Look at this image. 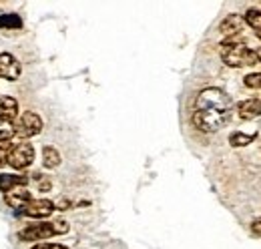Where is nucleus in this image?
Segmentation results:
<instances>
[{"label": "nucleus", "instance_id": "nucleus-8", "mask_svg": "<svg viewBox=\"0 0 261 249\" xmlns=\"http://www.w3.org/2000/svg\"><path fill=\"white\" fill-rule=\"evenodd\" d=\"M0 77L8 79V81H16L20 77V62L16 61V57H12L10 53L0 55Z\"/></svg>", "mask_w": 261, "mask_h": 249}, {"label": "nucleus", "instance_id": "nucleus-7", "mask_svg": "<svg viewBox=\"0 0 261 249\" xmlns=\"http://www.w3.org/2000/svg\"><path fill=\"white\" fill-rule=\"evenodd\" d=\"M24 215L29 217H36V219H42V217H48L53 215L55 211V203L48 201V199H31L24 207H22Z\"/></svg>", "mask_w": 261, "mask_h": 249}, {"label": "nucleus", "instance_id": "nucleus-15", "mask_svg": "<svg viewBox=\"0 0 261 249\" xmlns=\"http://www.w3.org/2000/svg\"><path fill=\"white\" fill-rule=\"evenodd\" d=\"M14 135H16V129H14L12 119H8V117L0 115V143H2V141L12 139Z\"/></svg>", "mask_w": 261, "mask_h": 249}, {"label": "nucleus", "instance_id": "nucleus-25", "mask_svg": "<svg viewBox=\"0 0 261 249\" xmlns=\"http://www.w3.org/2000/svg\"><path fill=\"white\" fill-rule=\"evenodd\" d=\"M255 34H257V38H259V40H261V31H257V32H255Z\"/></svg>", "mask_w": 261, "mask_h": 249}, {"label": "nucleus", "instance_id": "nucleus-21", "mask_svg": "<svg viewBox=\"0 0 261 249\" xmlns=\"http://www.w3.org/2000/svg\"><path fill=\"white\" fill-rule=\"evenodd\" d=\"M33 249H68V247L59 245V243H40V245H34Z\"/></svg>", "mask_w": 261, "mask_h": 249}, {"label": "nucleus", "instance_id": "nucleus-23", "mask_svg": "<svg viewBox=\"0 0 261 249\" xmlns=\"http://www.w3.org/2000/svg\"><path fill=\"white\" fill-rule=\"evenodd\" d=\"M68 205H70V201H68V199H61V201L57 203V207H55V209H68Z\"/></svg>", "mask_w": 261, "mask_h": 249}, {"label": "nucleus", "instance_id": "nucleus-19", "mask_svg": "<svg viewBox=\"0 0 261 249\" xmlns=\"http://www.w3.org/2000/svg\"><path fill=\"white\" fill-rule=\"evenodd\" d=\"M243 83H245V87H249V89H261V72L247 74Z\"/></svg>", "mask_w": 261, "mask_h": 249}, {"label": "nucleus", "instance_id": "nucleus-12", "mask_svg": "<svg viewBox=\"0 0 261 249\" xmlns=\"http://www.w3.org/2000/svg\"><path fill=\"white\" fill-rule=\"evenodd\" d=\"M29 183L27 175H0V191L8 193L16 187H24Z\"/></svg>", "mask_w": 261, "mask_h": 249}, {"label": "nucleus", "instance_id": "nucleus-6", "mask_svg": "<svg viewBox=\"0 0 261 249\" xmlns=\"http://www.w3.org/2000/svg\"><path fill=\"white\" fill-rule=\"evenodd\" d=\"M14 129H16V135L20 139H29V137H34V135H38L42 131V119L36 113L29 111V113H24L18 119V123L14 124Z\"/></svg>", "mask_w": 261, "mask_h": 249}, {"label": "nucleus", "instance_id": "nucleus-3", "mask_svg": "<svg viewBox=\"0 0 261 249\" xmlns=\"http://www.w3.org/2000/svg\"><path fill=\"white\" fill-rule=\"evenodd\" d=\"M68 231L66 221H53V223H34L31 227L20 231L22 241H38V239H48L53 235H61Z\"/></svg>", "mask_w": 261, "mask_h": 249}, {"label": "nucleus", "instance_id": "nucleus-16", "mask_svg": "<svg viewBox=\"0 0 261 249\" xmlns=\"http://www.w3.org/2000/svg\"><path fill=\"white\" fill-rule=\"evenodd\" d=\"M22 27V18L18 14H0V29H20Z\"/></svg>", "mask_w": 261, "mask_h": 249}, {"label": "nucleus", "instance_id": "nucleus-5", "mask_svg": "<svg viewBox=\"0 0 261 249\" xmlns=\"http://www.w3.org/2000/svg\"><path fill=\"white\" fill-rule=\"evenodd\" d=\"M33 161H34V149L31 143H18L8 153V163L14 169H27V167L33 165Z\"/></svg>", "mask_w": 261, "mask_h": 249}, {"label": "nucleus", "instance_id": "nucleus-14", "mask_svg": "<svg viewBox=\"0 0 261 249\" xmlns=\"http://www.w3.org/2000/svg\"><path fill=\"white\" fill-rule=\"evenodd\" d=\"M0 111H2L4 117L14 119L16 117V111H18L16 98H12V96H0Z\"/></svg>", "mask_w": 261, "mask_h": 249}, {"label": "nucleus", "instance_id": "nucleus-4", "mask_svg": "<svg viewBox=\"0 0 261 249\" xmlns=\"http://www.w3.org/2000/svg\"><path fill=\"white\" fill-rule=\"evenodd\" d=\"M195 109H223V111H231V101L229 96L221 89H205L201 91L195 101Z\"/></svg>", "mask_w": 261, "mask_h": 249}, {"label": "nucleus", "instance_id": "nucleus-20", "mask_svg": "<svg viewBox=\"0 0 261 249\" xmlns=\"http://www.w3.org/2000/svg\"><path fill=\"white\" fill-rule=\"evenodd\" d=\"M10 149H12V145H10L8 141H2V143H0V167H4V165L8 163V153H10Z\"/></svg>", "mask_w": 261, "mask_h": 249}, {"label": "nucleus", "instance_id": "nucleus-22", "mask_svg": "<svg viewBox=\"0 0 261 249\" xmlns=\"http://www.w3.org/2000/svg\"><path fill=\"white\" fill-rule=\"evenodd\" d=\"M251 231H253L255 235H259V237H261V217L253 219V223H251Z\"/></svg>", "mask_w": 261, "mask_h": 249}, {"label": "nucleus", "instance_id": "nucleus-9", "mask_svg": "<svg viewBox=\"0 0 261 249\" xmlns=\"http://www.w3.org/2000/svg\"><path fill=\"white\" fill-rule=\"evenodd\" d=\"M237 115H239L243 121H251V119L259 117L261 101L259 98H247V101H241L239 107H237Z\"/></svg>", "mask_w": 261, "mask_h": 249}, {"label": "nucleus", "instance_id": "nucleus-11", "mask_svg": "<svg viewBox=\"0 0 261 249\" xmlns=\"http://www.w3.org/2000/svg\"><path fill=\"white\" fill-rule=\"evenodd\" d=\"M243 29V18L239 14H229L227 18H223V22L219 24V32L223 36H235Z\"/></svg>", "mask_w": 261, "mask_h": 249}, {"label": "nucleus", "instance_id": "nucleus-18", "mask_svg": "<svg viewBox=\"0 0 261 249\" xmlns=\"http://www.w3.org/2000/svg\"><path fill=\"white\" fill-rule=\"evenodd\" d=\"M245 22H247L251 29H255V32L261 31V10H255V8L247 10V14H245Z\"/></svg>", "mask_w": 261, "mask_h": 249}, {"label": "nucleus", "instance_id": "nucleus-1", "mask_svg": "<svg viewBox=\"0 0 261 249\" xmlns=\"http://www.w3.org/2000/svg\"><path fill=\"white\" fill-rule=\"evenodd\" d=\"M221 59L227 66H253L257 64V55L255 51L247 48L245 44L241 42H233V40H227L221 44Z\"/></svg>", "mask_w": 261, "mask_h": 249}, {"label": "nucleus", "instance_id": "nucleus-10", "mask_svg": "<svg viewBox=\"0 0 261 249\" xmlns=\"http://www.w3.org/2000/svg\"><path fill=\"white\" fill-rule=\"evenodd\" d=\"M29 201H31V191H27L24 187H16L6 193V203L14 209H22Z\"/></svg>", "mask_w": 261, "mask_h": 249}, {"label": "nucleus", "instance_id": "nucleus-17", "mask_svg": "<svg viewBox=\"0 0 261 249\" xmlns=\"http://www.w3.org/2000/svg\"><path fill=\"white\" fill-rule=\"evenodd\" d=\"M255 141V135H245V133H233L229 137V143L231 147H247L249 143Z\"/></svg>", "mask_w": 261, "mask_h": 249}, {"label": "nucleus", "instance_id": "nucleus-2", "mask_svg": "<svg viewBox=\"0 0 261 249\" xmlns=\"http://www.w3.org/2000/svg\"><path fill=\"white\" fill-rule=\"evenodd\" d=\"M229 113L231 111H223V109H201L193 115V124L203 133H215L227 123Z\"/></svg>", "mask_w": 261, "mask_h": 249}, {"label": "nucleus", "instance_id": "nucleus-24", "mask_svg": "<svg viewBox=\"0 0 261 249\" xmlns=\"http://www.w3.org/2000/svg\"><path fill=\"white\" fill-rule=\"evenodd\" d=\"M255 55H257V62H261V48L257 51V53H255Z\"/></svg>", "mask_w": 261, "mask_h": 249}, {"label": "nucleus", "instance_id": "nucleus-13", "mask_svg": "<svg viewBox=\"0 0 261 249\" xmlns=\"http://www.w3.org/2000/svg\"><path fill=\"white\" fill-rule=\"evenodd\" d=\"M42 165H44L46 169H55V167H59V165H61V153H59L55 147L46 145V147L42 149Z\"/></svg>", "mask_w": 261, "mask_h": 249}]
</instances>
